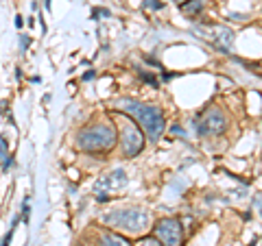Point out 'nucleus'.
Instances as JSON below:
<instances>
[{"mask_svg":"<svg viewBox=\"0 0 262 246\" xmlns=\"http://www.w3.org/2000/svg\"><path fill=\"white\" fill-rule=\"evenodd\" d=\"M114 107L120 113H127L129 118H134L138 125L144 129V133L149 135L151 142L160 139V135L166 129V120H164V113L160 107L155 105H146L140 101H131V98H122V101H116Z\"/></svg>","mask_w":262,"mask_h":246,"instance_id":"obj_1","label":"nucleus"},{"mask_svg":"<svg viewBox=\"0 0 262 246\" xmlns=\"http://www.w3.org/2000/svg\"><path fill=\"white\" fill-rule=\"evenodd\" d=\"M75 144L83 153H105L116 144V127L98 122V125L83 127L75 137Z\"/></svg>","mask_w":262,"mask_h":246,"instance_id":"obj_2","label":"nucleus"},{"mask_svg":"<svg viewBox=\"0 0 262 246\" xmlns=\"http://www.w3.org/2000/svg\"><path fill=\"white\" fill-rule=\"evenodd\" d=\"M103 223L114 229H120V231H125V233L140 235L149 229V214L138 207L136 209H118V211H112V214H105Z\"/></svg>","mask_w":262,"mask_h":246,"instance_id":"obj_3","label":"nucleus"},{"mask_svg":"<svg viewBox=\"0 0 262 246\" xmlns=\"http://www.w3.org/2000/svg\"><path fill=\"white\" fill-rule=\"evenodd\" d=\"M194 33L201 39L210 42L221 53H229V48L234 44V33L227 27H216V24H203V27H194Z\"/></svg>","mask_w":262,"mask_h":246,"instance_id":"obj_4","label":"nucleus"},{"mask_svg":"<svg viewBox=\"0 0 262 246\" xmlns=\"http://www.w3.org/2000/svg\"><path fill=\"white\" fill-rule=\"evenodd\" d=\"M227 129V116L221 107H208L206 111L199 116V125H196V131L201 135H219Z\"/></svg>","mask_w":262,"mask_h":246,"instance_id":"obj_5","label":"nucleus"},{"mask_svg":"<svg viewBox=\"0 0 262 246\" xmlns=\"http://www.w3.org/2000/svg\"><path fill=\"white\" fill-rule=\"evenodd\" d=\"M127 183H129V179H127V172L122 170V168H116L114 172H110V175H103L94 183V196H96V201H107L112 192L122 190Z\"/></svg>","mask_w":262,"mask_h":246,"instance_id":"obj_6","label":"nucleus"},{"mask_svg":"<svg viewBox=\"0 0 262 246\" xmlns=\"http://www.w3.org/2000/svg\"><path fill=\"white\" fill-rule=\"evenodd\" d=\"M155 237L164 244V246H182L184 240V229L182 223L177 218H162L155 225Z\"/></svg>","mask_w":262,"mask_h":246,"instance_id":"obj_7","label":"nucleus"},{"mask_svg":"<svg viewBox=\"0 0 262 246\" xmlns=\"http://www.w3.org/2000/svg\"><path fill=\"white\" fill-rule=\"evenodd\" d=\"M120 146H122V155H125L127 159L136 157V155L144 149V135H142L140 127L134 125V122H129V125L122 127Z\"/></svg>","mask_w":262,"mask_h":246,"instance_id":"obj_8","label":"nucleus"},{"mask_svg":"<svg viewBox=\"0 0 262 246\" xmlns=\"http://www.w3.org/2000/svg\"><path fill=\"white\" fill-rule=\"evenodd\" d=\"M101 246H131V244H129L127 237L107 231V233H103V237H101Z\"/></svg>","mask_w":262,"mask_h":246,"instance_id":"obj_9","label":"nucleus"},{"mask_svg":"<svg viewBox=\"0 0 262 246\" xmlns=\"http://www.w3.org/2000/svg\"><path fill=\"white\" fill-rule=\"evenodd\" d=\"M182 11L186 15H199L203 11V0H190V3H186L182 7Z\"/></svg>","mask_w":262,"mask_h":246,"instance_id":"obj_10","label":"nucleus"},{"mask_svg":"<svg viewBox=\"0 0 262 246\" xmlns=\"http://www.w3.org/2000/svg\"><path fill=\"white\" fill-rule=\"evenodd\" d=\"M18 223H20V218L15 216V218H13V223H11L9 233L5 235V240H3V244H0V246H9V244H11V240H13V233H15V227H18Z\"/></svg>","mask_w":262,"mask_h":246,"instance_id":"obj_11","label":"nucleus"},{"mask_svg":"<svg viewBox=\"0 0 262 246\" xmlns=\"http://www.w3.org/2000/svg\"><path fill=\"white\" fill-rule=\"evenodd\" d=\"M144 9H155V11H160L164 9V3H160V0H144Z\"/></svg>","mask_w":262,"mask_h":246,"instance_id":"obj_12","label":"nucleus"},{"mask_svg":"<svg viewBox=\"0 0 262 246\" xmlns=\"http://www.w3.org/2000/svg\"><path fill=\"white\" fill-rule=\"evenodd\" d=\"M7 157H9V151H7V139H5V135H0V161H5Z\"/></svg>","mask_w":262,"mask_h":246,"instance_id":"obj_13","label":"nucleus"},{"mask_svg":"<svg viewBox=\"0 0 262 246\" xmlns=\"http://www.w3.org/2000/svg\"><path fill=\"white\" fill-rule=\"evenodd\" d=\"M138 246H164V244L158 240V237H144V240L138 244Z\"/></svg>","mask_w":262,"mask_h":246,"instance_id":"obj_14","label":"nucleus"},{"mask_svg":"<svg viewBox=\"0 0 262 246\" xmlns=\"http://www.w3.org/2000/svg\"><path fill=\"white\" fill-rule=\"evenodd\" d=\"M29 218H31V207H29V201L22 203V220L29 225Z\"/></svg>","mask_w":262,"mask_h":246,"instance_id":"obj_15","label":"nucleus"},{"mask_svg":"<svg viewBox=\"0 0 262 246\" xmlns=\"http://www.w3.org/2000/svg\"><path fill=\"white\" fill-rule=\"evenodd\" d=\"M31 46V37H27V35H22L20 37V51L24 53V51H27V48Z\"/></svg>","mask_w":262,"mask_h":246,"instance_id":"obj_16","label":"nucleus"},{"mask_svg":"<svg viewBox=\"0 0 262 246\" xmlns=\"http://www.w3.org/2000/svg\"><path fill=\"white\" fill-rule=\"evenodd\" d=\"M15 27H18V29L24 27V18H22V15H15Z\"/></svg>","mask_w":262,"mask_h":246,"instance_id":"obj_17","label":"nucleus"},{"mask_svg":"<svg viewBox=\"0 0 262 246\" xmlns=\"http://www.w3.org/2000/svg\"><path fill=\"white\" fill-rule=\"evenodd\" d=\"M5 111H7V101L0 103V113H5Z\"/></svg>","mask_w":262,"mask_h":246,"instance_id":"obj_18","label":"nucleus"},{"mask_svg":"<svg viewBox=\"0 0 262 246\" xmlns=\"http://www.w3.org/2000/svg\"><path fill=\"white\" fill-rule=\"evenodd\" d=\"M173 3H177V5H179V7H184V5H186V3H190V0H173Z\"/></svg>","mask_w":262,"mask_h":246,"instance_id":"obj_19","label":"nucleus"},{"mask_svg":"<svg viewBox=\"0 0 262 246\" xmlns=\"http://www.w3.org/2000/svg\"><path fill=\"white\" fill-rule=\"evenodd\" d=\"M173 133H179V135H186V133H184V131H182V129H179V127H173Z\"/></svg>","mask_w":262,"mask_h":246,"instance_id":"obj_20","label":"nucleus"},{"mask_svg":"<svg viewBox=\"0 0 262 246\" xmlns=\"http://www.w3.org/2000/svg\"><path fill=\"white\" fill-rule=\"evenodd\" d=\"M260 214H262V203H260Z\"/></svg>","mask_w":262,"mask_h":246,"instance_id":"obj_21","label":"nucleus"}]
</instances>
